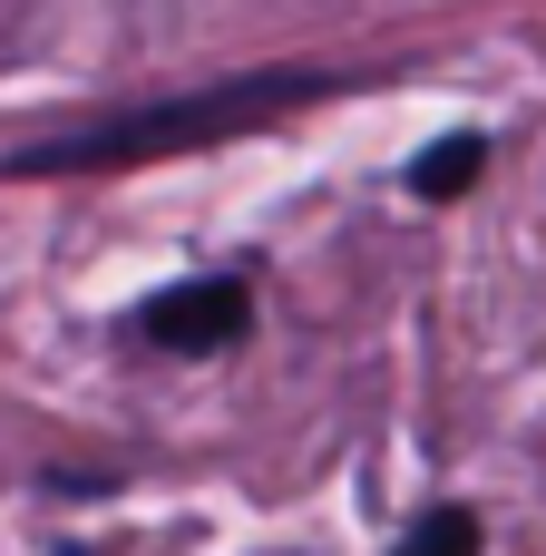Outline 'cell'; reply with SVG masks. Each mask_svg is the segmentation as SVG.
Wrapping results in <instances>:
<instances>
[{"label": "cell", "instance_id": "obj_4", "mask_svg": "<svg viewBox=\"0 0 546 556\" xmlns=\"http://www.w3.org/2000/svg\"><path fill=\"white\" fill-rule=\"evenodd\" d=\"M391 556H479V518L469 508H430V518H410V538Z\"/></svg>", "mask_w": 546, "mask_h": 556}, {"label": "cell", "instance_id": "obj_3", "mask_svg": "<svg viewBox=\"0 0 546 556\" xmlns=\"http://www.w3.org/2000/svg\"><path fill=\"white\" fill-rule=\"evenodd\" d=\"M479 166H488V137H430L420 156H410V195H430V205H449V195H469L479 186Z\"/></svg>", "mask_w": 546, "mask_h": 556}, {"label": "cell", "instance_id": "obj_1", "mask_svg": "<svg viewBox=\"0 0 546 556\" xmlns=\"http://www.w3.org/2000/svg\"><path fill=\"white\" fill-rule=\"evenodd\" d=\"M332 98V78L313 68H254V78H225V88H186V98H147L127 117H98L78 137H49V147H20L0 156V176H107V166H156V156H195V147H225V137H254L293 108Z\"/></svg>", "mask_w": 546, "mask_h": 556}, {"label": "cell", "instance_id": "obj_2", "mask_svg": "<svg viewBox=\"0 0 546 556\" xmlns=\"http://www.w3.org/2000/svg\"><path fill=\"white\" fill-rule=\"evenodd\" d=\"M244 323H254V293H244L234 274H195V283H166V293L137 313V332H147L156 352H186V362H195V352H225Z\"/></svg>", "mask_w": 546, "mask_h": 556}]
</instances>
